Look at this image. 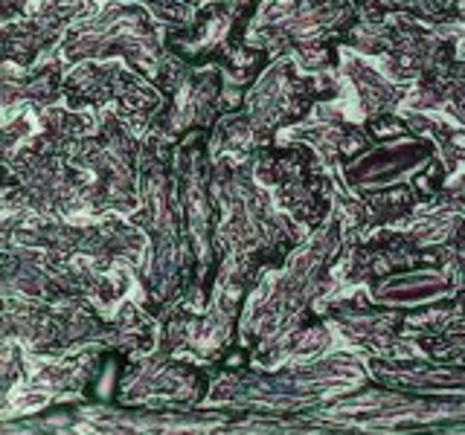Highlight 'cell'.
<instances>
[{
  "mask_svg": "<svg viewBox=\"0 0 465 435\" xmlns=\"http://www.w3.org/2000/svg\"><path fill=\"white\" fill-rule=\"evenodd\" d=\"M64 55L70 62H84V58H108L125 55L131 67L143 70L160 87H172L166 79V64L149 12L143 6H111L94 18L91 24L79 26L64 41Z\"/></svg>",
  "mask_w": 465,
  "mask_h": 435,
  "instance_id": "6da1fadb",
  "label": "cell"
},
{
  "mask_svg": "<svg viewBox=\"0 0 465 435\" xmlns=\"http://www.w3.org/2000/svg\"><path fill=\"white\" fill-rule=\"evenodd\" d=\"M312 87H302L294 82V67L291 62H276L251 93V120L259 128H276L291 122L302 113L305 102H309Z\"/></svg>",
  "mask_w": 465,
  "mask_h": 435,
  "instance_id": "7a4b0ae2",
  "label": "cell"
},
{
  "mask_svg": "<svg viewBox=\"0 0 465 435\" xmlns=\"http://www.w3.org/2000/svg\"><path fill=\"white\" fill-rule=\"evenodd\" d=\"M428 145L421 140H396L387 145H378V149L361 154L352 166L346 169L349 180L352 183H392L401 180L407 174L419 171L428 163Z\"/></svg>",
  "mask_w": 465,
  "mask_h": 435,
  "instance_id": "3957f363",
  "label": "cell"
},
{
  "mask_svg": "<svg viewBox=\"0 0 465 435\" xmlns=\"http://www.w3.org/2000/svg\"><path fill=\"white\" fill-rule=\"evenodd\" d=\"M24 4H26V0H4V21L12 24L15 9H24Z\"/></svg>",
  "mask_w": 465,
  "mask_h": 435,
  "instance_id": "277c9868",
  "label": "cell"
}]
</instances>
